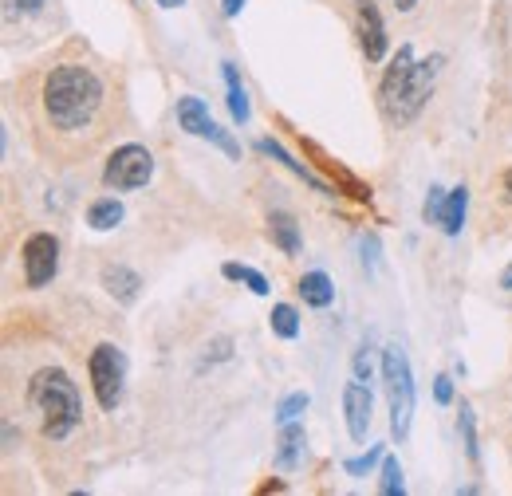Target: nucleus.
<instances>
[{
    "instance_id": "1a4fd4ad",
    "label": "nucleus",
    "mask_w": 512,
    "mask_h": 496,
    "mask_svg": "<svg viewBox=\"0 0 512 496\" xmlns=\"http://www.w3.org/2000/svg\"><path fill=\"white\" fill-rule=\"evenodd\" d=\"M355 36L367 63H379L386 56V24L375 0H355Z\"/></svg>"
},
{
    "instance_id": "2f4dec72",
    "label": "nucleus",
    "mask_w": 512,
    "mask_h": 496,
    "mask_svg": "<svg viewBox=\"0 0 512 496\" xmlns=\"http://www.w3.org/2000/svg\"><path fill=\"white\" fill-rule=\"evenodd\" d=\"M390 4H394V8H402V12H410V8L418 4V0H390Z\"/></svg>"
},
{
    "instance_id": "c756f323",
    "label": "nucleus",
    "mask_w": 512,
    "mask_h": 496,
    "mask_svg": "<svg viewBox=\"0 0 512 496\" xmlns=\"http://www.w3.org/2000/svg\"><path fill=\"white\" fill-rule=\"evenodd\" d=\"M44 4H48V0H16V8H20V12H40Z\"/></svg>"
},
{
    "instance_id": "5701e85b",
    "label": "nucleus",
    "mask_w": 512,
    "mask_h": 496,
    "mask_svg": "<svg viewBox=\"0 0 512 496\" xmlns=\"http://www.w3.org/2000/svg\"><path fill=\"white\" fill-rule=\"evenodd\" d=\"M446 189L442 186H430L426 193V205H422V217H426V225H438L442 229V217H446Z\"/></svg>"
},
{
    "instance_id": "f8f14e48",
    "label": "nucleus",
    "mask_w": 512,
    "mask_h": 496,
    "mask_svg": "<svg viewBox=\"0 0 512 496\" xmlns=\"http://www.w3.org/2000/svg\"><path fill=\"white\" fill-rule=\"evenodd\" d=\"M103 288H107V296H115L119 304H134L138 300V292H142V276L127 268V264H107L103 268Z\"/></svg>"
},
{
    "instance_id": "4be33fe9",
    "label": "nucleus",
    "mask_w": 512,
    "mask_h": 496,
    "mask_svg": "<svg viewBox=\"0 0 512 496\" xmlns=\"http://www.w3.org/2000/svg\"><path fill=\"white\" fill-rule=\"evenodd\" d=\"M379 493L383 496H402L406 493V481H402V465H398V457H383V481H379Z\"/></svg>"
},
{
    "instance_id": "39448f33",
    "label": "nucleus",
    "mask_w": 512,
    "mask_h": 496,
    "mask_svg": "<svg viewBox=\"0 0 512 496\" xmlns=\"http://www.w3.org/2000/svg\"><path fill=\"white\" fill-rule=\"evenodd\" d=\"M154 178V154L138 142H127L119 146L107 166H103V186L115 189V193H130V189H142L146 182Z\"/></svg>"
},
{
    "instance_id": "2eb2a0df",
    "label": "nucleus",
    "mask_w": 512,
    "mask_h": 496,
    "mask_svg": "<svg viewBox=\"0 0 512 496\" xmlns=\"http://www.w3.org/2000/svg\"><path fill=\"white\" fill-rule=\"evenodd\" d=\"M300 296H304L308 308H331L335 288H331L327 272H304V276H300Z\"/></svg>"
},
{
    "instance_id": "aec40b11",
    "label": "nucleus",
    "mask_w": 512,
    "mask_h": 496,
    "mask_svg": "<svg viewBox=\"0 0 512 496\" xmlns=\"http://www.w3.org/2000/svg\"><path fill=\"white\" fill-rule=\"evenodd\" d=\"M221 276H225V280H241V284H249L253 296H268V280H264L256 268H249V264H233V260H229V264L221 268Z\"/></svg>"
},
{
    "instance_id": "6e6552de",
    "label": "nucleus",
    "mask_w": 512,
    "mask_h": 496,
    "mask_svg": "<svg viewBox=\"0 0 512 496\" xmlns=\"http://www.w3.org/2000/svg\"><path fill=\"white\" fill-rule=\"evenodd\" d=\"M20 260H24V284L48 288L60 272V241L52 233H32L20 248Z\"/></svg>"
},
{
    "instance_id": "a211bd4d",
    "label": "nucleus",
    "mask_w": 512,
    "mask_h": 496,
    "mask_svg": "<svg viewBox=\"0 0 512 496\" xmlns=\"http://www.w3.org/2000/svg\"><path fill=\"white\" fill-rule=\"evenodd\" d=\"M465 209H469V189H465V186L449 189L446 217H442V233H446V237H461V225H465Z\"/></svg>"
},
{
    "instance_id": "9d476101",
    "label": "nucleus",
    "mask_w": 512,
    "mask_h": 496,
    "mask_svg": "<svg viewBox=\"0 0 512 496\" xmlns=\"http://www.w3.org/2000/svg\"><path fill=\"white\" fill-rule=\"evenodd\" d=\"M343 410H347V434L355 441H367V426H371V390L363 386V378L343 386Z\"/></svg>"
},
{
    "instance_id": "ddd939ff",
    "label": "nucleus",
    "mask_w": 512,
    "mask_h": 496,
    "mask_svg": "<svg viewBox=\"0 0 512 496\" xmlns=\"http://www.w3.org/2000/svg\"><path fill=\"white\" fill-rule=\"evenodd\" d=\"M304 445H308L304 426H300V422H284V426H280V449H276V469H292V465L300 461Z\"/></svg>"
},
{
    "instance_id": "20e7f679",
    "label": "nucleus",
    "mask_w": 512,
    "mask_h": 496,
    "mask_svg": "<svg viewBox=\"0 0 512 496\" xmlns=\"http://www.w3.org/2000/svg\"><path fill=\"white\" fill-rule=\"evenodd\" d=\"M87 374H91V390H95V402L111 414L119 402H123V382H127V359L119 347L111 343H99L87 359Z\"/></svg>"
},
{
    "instance_id": "473e14b6",
    "label": "nucleus",
    "mask_w": 512,
    "mask_h": 496,
    "mask_svg": "<svg viewBox=\"0 0 512 496\" xmlns=\"http://www.w3.org/2000/svg\"><path fill=\"white\" fill-rule=\"evenodd\" d=\"M154 4H162V8H182L186 0H154Z\"/></svg>"
},
{
    "instance_id": "0eeeda50",
    "label": "nucleus",
    "mask_w": 512,
    "mask_h": 496,
    "mask_svg": "<svg viewBox=\"0 0 512 496\" xmlns=\"http://www.w3.org/2000/svg\"><path fill=\"white\" fill-rule=\"evenodd\" d=\"M438 71H442V56H430V60L414 63V71H410V79H406V87H402V95H398V103H394V111H390L386 119H390V123H410V119H418V111L426 107V99H430V91H434Z\"/></svg>"
},
{
    "instance_id": "f257e3e1",
    "label": "nucleus",
    "mask_w": 512,
    "mask_h": 496,
    "mask_svg": "<svg viewBox=\"0 0 512 496\" xmlns=\"http://www.w3.org/2000/svg\"><path fill=\"white\" fill-rule=\"evenodd\" d=\"M103 107V79L83 63H60L44 79V115L64 134L95 123Z\"/></svg>"
},
{
    "instance_id": "dca6fc26",
    "label": "nucleus",
    "mask_w": 512,
    "mask_h": 496,
    "mask_svg": "<svg viewBox=\"0 0 512 496\" xmlns=\"http://www.w3.org/2000/svg\"><path fill=\"white\" fill-rule=\"evenodd\" d=\"M256 150H260V154H268V158H276L280 166H288V170H292L296 178H304V182H312V186L320 189V193H327V186H323L320 178H316V174H312V170H308L304 162H296V158H292V154H288V150H284L280 142H272V138H260V142H256Z\"/></svg>"
},
{
    "instance_id": "c85d7f7f",
    "label": "nucleus",
    "mask_w": 512,
    "mask_h": 496,
    "mask_svg": "<svg viewBox=\"0 0 512 496\" xmlns=\"http://www.w3.org/2000/svg\"><path fill=\"white\" fill-rule=\"evenodd\" d=\"M241 8H245V0H221V12L233 20V16H241Z\"/></svg>"
},
{
    "instance_id": "4468645a",
    "label": "nucleus",
    "mask_w": 512,
    "mask_h": 496,
    "mask_svg": "<svg viewBox=\"0 0 512 496\" xmlns=\"http://www.w3.org/2000/svg\"><path fill=\"white\" fill-rule=\"evenodd\" d=\"M268 237H272V245L280 248L284 256H296L300 252V229H296V221L288 213H272L268 217Z\"/></svg>"
},
{
    "instance_id": "b1692460",
    "label": "nucleus",
    "mask_w": 512,
    "mask_h": 496,
    "mask_svg": "<svg viewBox=\"0 0 512 496\" xmlns=\"http://www.w3.org/2000/svg\"><path fill=\"white\" fill-rule=\"evenodd\" d=\"M308 410V394H288V398H280V406H276V422L284 426V422H300V414Z\"/></svg>"
},
{
    "instance_id": "423d86ee",
    "label": "nucleus",
    "mask_w": 512,
    "mask_h": 496,
    "mask_svg": "<svg viewBox=\"0 0 512 496\" xmlns=\"http://www.w3.org/2000/svg\"><path fill=\"white\" fill-rule=\"evenodd\" d=\"M178 126L193 134V138H205V142H213L217 150H225L229 158H241V142L229 134V130H221V126L209 119V107L197 99V95H182L178 99Z\"/></svg>"
},
{
    "instance_id": "9b49d317",
    "label": "nucleus",
    "mask_w": 512,
    "mask_h": 496,
    "mask_svg": "<svg viewBox=\"0 0 512 496\" xmlns=\"http://www.w3.org/2000/svg\"><path fill=\"white\" fill-rule=\"evenodd\" d=\"M410 71H414V52H410V44H402L398 56H394L390 67L383 71V83H379V107H383V115L394 111V103H398V95H402Z\"/></svg>"
},
{
    "instance_id": "393cba45",
    "label": "nucleus",
    "mask_w": 512,
    "mask_h": 496,
    "mask_svg": "<svg viewBox=\"0 0 512 496\" xmlns=\"http://www.w3.org/2000/svg\"><path fill=\"white\" fill-rule=\"evenodd\" d=\"M383 457H386L383 445H371L363 457H351V461H343V469H347L351 477H363V473H371V469H375V461H383Z\"/></svg>"
},
{
    "instance_id": "f3484780",
    "label": "nucleus",
    "mask_w": 512,
    "mask_h": 496,
    "mask_svg": "<svg viewBox=\"0 0 512 496\" xmlns=\"http://www.w3.org/2000/svg\"><path fill=\"white\" fill-rule=\"evenodd\" d=\"M119 221H123V201H119V197H99V201H91L87 225H91L95 233H107V229H115Z\"/></svg>"
},
{
    "instance_id": "7c9ffc66",
    "label": "nucleus",
    "mask_w": 512,
    "mask_h": 496,
    "mask_svg": "<svg viewBox=\"0 0 512 496\" xmlns=\"http://www.w3.org/2000/svg\"><path fill=\"white\" fill-rule=\"evenodd\" d=\"M501 288H505V292H512V264L501 272Z\"/></svg>"
},
{
    "instance_id": "cd10ccee",
    "label": "nucleus",
    "mask_w": 512,
    "mask_h": 496,
    "mask_svg": "<svg viewBox=\"0 0 512 496\" xmlns=\"http://www.w3.org/2000/svg\"><path fill=\"white\" fill-rule=\"evenodd\" d=\"M355 378L371 382V359H367V347H359V351H355Z\"/></svg>"
},
{
    "instance_id": "7ed1b4c3",
    "label": "nucleus",
    "mask_w": 512,
    "mask_h": 496,
    "mask_svg": "<svg viewBox=\"0 0 512 496\" xmlns=\"http://www.w3.org/2000/svg\"><path fill=\"white\" fill-rule=\"evenodd\" d=\"M383 386L386 402H390V434L402 445L410 437V422H414V374H410V359L398 343H390L383 351Z\"/></svg>"
},
{
    "instance_id": "a878e982",
    "label": "nucleus",
    "mask_w": 512,
    "mask_h": 496,
    "mask_svg": "<svg viewBox=\"0 0 512 496\" xmlns=\"http://www.w3.org/2000/svg\"><path fill=\"white\" fill-rule=\"evenodd\" d=\"M229 115H233L241 126L249 123V115H253V111H249V95H245V87H241V83H233V87H229Z\"/></svg>"
},
{
    "instance_id": "72a5a7b5",
    "label": "nucleus",
    "mask_w": 512,
    "mask_h": 496,
    "mask_svg": "<svg viewBox=\"0 0 512 496\" xmlns=\"http://www.w3.org/2000/svg\"><path fill=\"white\" fill-rule=\"evenodd\" d=\"M501 186H505V189H509V193H512V170H505V178H501Z\"/></svg>"
},
{
    "instance_id": "412c9836",
    "label": "nucleus",
    "mask_w": 512,
    "mask_h": 496,
    "mask_svg": "<svg viewBox=\"0 0 512 496\" xmlns=\"http://www.w3.org/2000/svg\"><path fill=\"white\" fill-rule=\"evenodd\" d=\"M461 437H465V453H469V461L477 465L481 461V445H477V418H473V406L469 402H461Z\"/></svg>"
},
{
    "instance_id": "bb28decb",
    "label": "nucleus",
    "mask_w": 512,
    "mask_h": 496,
    "mask_svg": "<svg viewBox=\"0 0 512 496\" xmlns=\"http://www.w3.org/2000/svg\"><path fill=\"white\" fill-rule=\"evenodd\" d=\"M434 398H438L442 406L453 402V378H449V374H438V378H434Z\"/></svg>"
},
{
    "instance_id": "6ab92c4d",
    "label": "nucleus",
    "mask_w": 512,
    "mask_h": 496,
    "mask_svg": "<svg viewBox=\"0 0 512 496\" xmlns=\"http://www.w3.org/2000/svg\"><path fill=\"white\" fill-rule=\"evenodd\" d=\"M268 323H272V335H280V339H296L300 335V311L292 304H276Z\"/></svg>"
},
{
    "instance_id": "f03ea898",
    "label": "nucleus",
    "mask_w": 512,
    "mask_h": 496,
    "mask_svg": "<svg viewBox=\"0 0 512 496\" xmlns=\"http://www.w3.org/2000/svg\"><path fill=\"white\" fill-rule=\"evenodd\" d=\"M28 406L40 410V430L52 441H64L79 422H83V398L71 374L60 367H44L28 382Z\"/></svg>"
}]
</instances>
